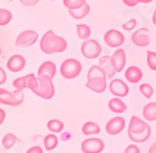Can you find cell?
<instances>
[{
  "label": "cell",
  "instance_id": "cell-46",
  "mask_svg": "<svg viewBox=\"0 0 156 153\" xmlns=\"http://www.w3.org/2000/svg\"><path fill=\"white\" fill-rule=\"evenodd\" d=\"M51 2H55V0H51Z\"/></svg>",
  "mask_w": 156,
  "mask_h": 153
},
{
  "label": "cell",
  "instance_id": "cell-30",
  "mask_svg": "<svg viewBox=\"0 0 156 153\" xmlns=\"http://www.w3.org/2000/svg\"><path fill=\"white\" fill-rule=\"evenodd\" d=\"M28 80H29V75L23 76V77H18L12 82V86H14L16 90H24V88L28 87Z\"/></svg>",
  "mask_w": 156,
  "mask_h": 153
},
{
  "label": "cell",
  "instance_id": "cell-19",
  "mask_svg": "<svg viewBox=\"0 0 156 153\" xmlns=\"http://www.w3.org/2000/svg\"><path fill=\"white\" fill-rule=\"evenodd\" d=\"M109 110L114 113H124L127 110V106L120 97H114L109 101Z\"/></svg>",
  "mask_w": 156,
  "mask_h": 153
},
{
  "label": "cell",
  "instance_id": "cell-25",
  "mask_svg": "<svg viewBox=\"0 0 156 153\" xmlns=\"http://www.w3.org/2000/svg\"><path fill=\"white\" fill-rule=\"evenodd\" d=\"M16 141H18V138H16V136L14 133H6L2 139V144H3V147L5 149H10V148L14 147Z\"/></svg>",
  "mask_w": 156,
  "mask_h": 153
},
{
  "label": "cell",
  "instance_id": "cell-2",
  "mask_svg": "<svg viewBox=\"0 0 156 153\" xmlns=\"http://www.w3.org/2000/svg\"><path fill=\"white\" fill-rule=\"evenodd\" d=\"M108 75L99 65H93L87 71V81L85 86L96 93L105 92L108 88Z\"/></svg>",
  "mask_w": 156,
  "mask_h": 153
},
{
  "label": "cell",
  "instance_id": "cell-31",
  "mask_svg": "<svg viewBox=\"0 0 156 153\" xmlns=\"http://www.w3.org/2000/svg\"><path fill=\"white\" fill-rule=\"evenodd\" d=\"M146 63L151 71H156V53L147 51L146 53Z\"/></svg>",
  "mask_w": 156,
  "mask_h": 153
},
{
  "label": "cell",
  "instance_id": "cell-3",
  "mask_svg": "<svg viewBox=\"0 0 156 153\" xmlns=\"http://www.w3.org/2000/svg\"><path fill=\"white\" fill-rule=\"evenodd\" d=\"M66 47H68L66 40L61 36H58L53 30L46 31L40 40V49L46 55L62 53V51L66 50Z\"/></svg>",
  "mask_w": 156,
  "mask_h": 153
},
{
  "label": "cell",
  "instance_id": "cell-16",
  "mask_svg": "<svg viewBox=\"0 0 156 153\" xmlns=\"http://www.w3.org/2000/svg\"><path fill=\"white\" fill-rule=\"evenodd\" d=\"M125 79L130 83H139L142 79V70L137 66H129L125 71Z\"/></svg>",
  "mask_w": 156,
  "mask_h": 153
},
{
  "label": "cell",
  "instance_id": "cell-34",
  "mask_svg": "<svg viewBox=\"0 0 156 153\" xmlns=\"http://www.w3.org/2000/svg\"><path fill=\"white\" fill-rule=\"evenodd\" d=\"M124 153H140V148L136 144H130V146H127L125 148Z\"/></svg>",
  "mask_w": 156,
  "mask_h": 153
},
{
  "label": "cell",
  "instance_id": "cell-38",
  "mask_svg": "<svg viewBox=\"0 0 156 153\" xmlns=\"http://www.w3.org/2000/svg\"><path fill=\"white\" fill-rule=\"evenodd\" d=\"M5 81H6V73L2 67H0V85L5 83Z\"/></svg>",
  "mask_w": 156,
  "mask_h": 153
},
{
  "label": "cell",
  "instance_id": "cell-13",
  "mask_svg": "<svg viewBox=\"0 0 156 153\" xmlns=\"http://www.w3.org/2000/svg\"><path fill=\"white\" fill-rule=\"evenodd\" d=\"M124 128H125V118L121 116L112 117L111 120H109V122L105 126L106 133L110 136H116V134L121 133Z\"/></svg>",
  "mask_w": 156,
  "mask_h": 153
},
{
  "label": "cell",
  "instance_id": "cell-12",
  "mask_svg": "<svg viewBox=\"0 0 156 153\" xmlns=\"http://www.w3.org/2000/svg\"><path fill=\"white\" fill-rule=\"evenodd\" d=\"M109 90L115 97H126L129 95V86L120 79H112L109 83Z\"/></svg>",
  "mask_w": 156,
  "mask_h": 153
},
{
  "label": "cell",
  "instance_id": "cell-44",
  "mask_svg": "<svg viewBox=\"0 0 156 153\" xmlns=\"http://www.w3.org/2000/svg\"><path fill=\"white\" fill-rule=\"evenodd\" d=\"M0 56H2V47H0Z\"/></svg>",
  "mask_w": 156,
  "mask_h": 153
},
{
  "label": "cell",
  "instance_id": "cell-33",
  "mask_svg": "<svg viewBox=\"0 0 156 153\" xmlns=\"http://www.w3.org/2000/svg\"><path fill=\"white\" fill-rule=\"evenodd\" d=\"M136 24H137L136 19H130L129 21H126L125 24H122V29L126 30V31H131V30H134L136 28Z\"/></svg>",
  "mask_w": 156,
  "mask_h": 153
},
{
  "label": "cell",
  "instance_id": "cell-7",
  "mask_svg": "<svg viewBox=\"0 0 156 153\" xmlns=\"http://www.w3.org/2000/svg\"><path fill=\"white\" fill-rule=\"evenodd\" d=\"M104 41L109 47L112 49H119L121 45H124L125 42V36L121 31L115 30V29H110L105 32L104 35Z\"/></svg>",
  "mask_w": 156,
  "mask_h": 153
},
{
  "label": "cell",
  "instance_id": "cell-21",
  "mask_svg": "<svg viewBox=\"0 0 156 153\" xmlns=\"http://www.w3.org/2000/svg\"><path fill=\"white\" fill-rule=\"evenodd\" d=\"M90 12V5L86 3L83 8H80V9H76V10H69V14H70V16L73 18V19H75V20H80V19H83V18H85L87 14Z\"/></svg>",
  "mask_w": 156,
  "mask_h": 153
},
{
  "label": "cell",
  "instance_id": "cell-22",
  "mask_svg": "<svg viewBox=\"0 0 156 153\" xmlns=\"http://www.w3.org/2000/svg\"><path fill=\"white\" fill-rule=\"evenodd\" d=\"M83 134L85 136H91V134H99L100 133V127L99 124H96L95 122H86L83 124Z\"/></svg>",
  "mask_w": 156,
  "mask_h": 153
},
{
  "label": "cell",
  "instance_id": "cell-32",
  "mask_svg": "<svg viewBox=\"0 0 156 153\" xmlns=\"http://www.w3.org/2000/svg\"><path fill=\"white\" fill-rule=\"evenodd\" d=\"M37 86H39L37 77L34 73H30L29 75V80H28V88H29V90H31V91H35L37 88Z\"/></svg>",
  "mask_w": 156,
  "mask_h": 153
},
{
  "label": "cell",
  "instance_id": "cell-15",
  "mask_svg": "<svg viewBox=\"0 0 156 153\" xmlns=\"http://www.w3.org/2000/svg\"><path fill=\"white\" fill-rule=\"evenodd\" d=\"M25 65H27V60L21 55H12L6 62V67L11 72H19L24 70Z\"/></svg>",
  "mask_w": 156,
  "mask_h": 153
},
{
  "label": "cell",
  "instance_id": "cell-45",
  "mask_svg": "<svg viewBox=\"0 0 156 153\" xmlns=\"http://www.w3.org/2000/svg\"><path fill=\"white\" fill-rule=\"evenodd\" d=\"M5 2H12V0H5Z\"/></svg>",
  "mask_w": 156,
  "mask_h": 153
},
{
  "label": "cell",
  "instance_id": "cell-20",
  "mask_svg": "<svg viewBox=\"0 0 156 153\" xmlns=\"http://www.w3.org/2000/svg\"><path fill=\"white\" fill-rule=\"evenodd\" d=\"M142 116L147 122L156 121V102H149L142 108Z\"/></svg>",
  "mask_w": 156,
  "mask_h": 153
},
{
  "label": "cell",
  "instance_id": "cell-40",
  "mask_svg": "<svg viewBox=\"0 0 156 153\" xmlns=\"http://www.w3.org/2000/svg\"><path fill=\"white\" fill-rule=\"evenodd\" d=\"M149 153H156V141L150 146V148H149Z\"/></svg>",
  "mask_w": 156,
  "mask_h": 153
},
{
  "label": "cell",
  "instance_id": "cell-14",
  "mask_svg": "<svg viewBox=\"0 0 156 153\" xmlns=\"http://www.w3.org/2000/svg\"><path fill=\"white\" fill-rule=\"evenodd\" d=\"M111 62L116 72H121L126 65V54L121 49L115 50V53L111 55Z\"/></svg>",
  "mask_w": 156,
  "mask_h": 153
},
{
  "label": "cell",
  "instance_id": "cell-18",
  "mask_svg": "<svg viewBox=\"0 0 156 153\" xmlns=\"http://www.w3.org/2000/svg\"><path fill=\"white\" fill-rule=\"evenodd\" d=\"M99 66L102 67V70L106 72L108 75V79H114V76L116 73L115 69H114V65H112V62H111V56H101L99 59Z\"/></svg>",
  "mask_w": 156,
  "mask_h": 153
},
{
  "label": "cell",
  "instance_id": "cell-43",
  "mask_svg": "<svg viewBox=\"0 0 156 153\" xmlns=\"http://www.w3.org/2000/svg\"><path fill=\"white\" fill-rule=\"evenodd\" d=\"M9 91L8 90H4V88H0V96H2V95H5V93H8Z\"/></svg>",
  "mask_w": 156,
  "mask_h": 153
},
{
  "label": "cell",
  "instance_id": "cell-39",
  "mask_svg": "<svg viewBox=\"0 0 156 153\" xmlns=\"http://www.w3.org/2000/svg\"><path fill=\"white\" fill-rule=\"evenodd\" d=\"M5 116H6V113L3 108H0V126L3 124V122L5 121Z\"/></svg>",
  "mask_w": 156,
  "mask_h": 153
},
{
  "label": "cell",
  "instance_id": "cell-4",
  "mask_svg": "<svg viewBox=\"0 0 156 153\" xmlns=\"http://www.w3.org/2000/svg\"><path fill=\"white\" fill-rule=\"evenodd\" d=\"M81 70H83L81 63L75 59L64 60L62 63L60 65V73L62 77L66 80H73V79L77 77V76L81 73Z\"/></svg>",
  "mask_w": 156,
  "mask_h": 153
},
{
  "label": "cell",
  "instance_id": "cell-35",
  "mask_svg": "<svg viewBox=\"0 0 156 153\" xmlns=\"http://www.w3.org/2000/svg\"><path fill=\"white\" fill-rule=\"evenodd\" d=\"M19 2L25 6H34L40 2V0H19Z\"/></svg>",
  "mask_w": 156,
  "mask_h": 153
},
{
  "label": "cell",
  "instance_id": "cell-17",
  "mask_svg": "<svg viewBox=\"0 0 156 153\" xmlns=\"http://www.w3.org/2000/svg\"><path fill=\"white\" fill-rule=\"evenodd\" d=\"M55 73H56V65L53 61L43 62L37 70V76H48L50 79H54Z\"/></svg>",
  "mask_w": 156,
  "mask_h": 153
},
{
  "label": "cell",
  "instance_id": "cell-36",
  "mask_svg": "<svg viewBox=\"0 0 156 153\" xmlns=\"http://www.w3.org/2000/svg\"><path fill=\"white\" fill-rule=\"evenodd\" d=\"M27 153H44V151H43V148L40 146H34V147L29 148L27 151Z\"/></svg>",
  "mask_w": 156,
  "mask_h": 153
},
{
  "label": "cell",
  "instance_id": "cell-5",
  "mask_svg": "<svg viewBox=\"0 0 156 153\" xmlns=\"http://www.w3.org/2000/svg\"><path fill=\"white\" fill-rule=\"evenodd\" d=\"M37 80H39V86L33 92L44 100L53 98L55 95V87H54L53 81H51L53 79L48 77V76H37Z\"/></svg>",
  "mask_w": 156,
  "mask_h": 153
},
{
  "label": "cell",
  "instance_id": "cell-23",
  "mask_svg": "<svg viewBox=\"0 0 156 153\" xmlns=\"http://www.w3.org/2000/svg\"><path fill=\"white\" fill-rule=\"evenodd\" d=\"M76 34L79 36V39L85 41V40H89L90 35H91V29L85 24H77L76 25Z\"/></svg>",
  "mask_w": 156,
  "mask_h": 153
},
{
  "label": "cell",
  "instance_id": "cell-24",
  "mask_svg": "<svg viewBox=\"0 0 156 153\" xmlns=\"http://www.w3.org/2000/svg\"><path fill=\"white\" fill-rule=\"evenodd\" d=\"M43 141H44V147L46 151H53L56 148L58 143H59V139L55 134H46L44 138H43Z\"/></svg>",
  "mask_w": 156,
  "mask_h": 153
},
{
  "label": "cell",
  "instance_id": "cell-6",
  "mask_svg": "<svg viewBox=\"0 0 156 153\" xmlns=\"http://www.w3.org/2000/svg\"><path fill=\"white\" fill-rule=\"evenodd\" d=\"M101 51L102 49L98 40L89 39V40H85L81 45V54L87 60L99 59V56L101 55Z\"/></svg>",
  "mask_w": 156,
  "mask_h": 153
},
{
  "label": "cell",
  "instance_id": "cell-42",
  "mask_svg": "<svg viewBox=\"0 0 156 153\" xmlns=\"http://www.w3.org/2000/svg\"><path fill=\"white\" fill-rule=\"evenodd\" d=\"M152 24L156 26V9L154 10V14H152Z\"/></svg>",
  "mask_w": 156,
  "mask_h": 153
},
{
  "label": "cell",
  "instance_id": "cell-11",
  "mask_svg": "<svg viewBox=\"0 0 156 153\" xmlns=\"http://www.w3.org/2000/svg\"><path fill=\"white\" fill-rule=\"evenodd\" d=\"M131 40L134 42V45L139 46V47H146L150 45L151 42V36H150V31L146 28H140L139 30H136Z\"/></svg>",
  "mask_w": 156,
  "mask_h": 153
},
{
  "label": "cell",
  "instance_id": "cell-26",
  "mask_svg": "<svg viewBox=\"0 0 156 153\" xmlns=\"http://www.w3.org/2000/svg\"><path fill=\"white\" fill-rule=\"evenodd\" d=\"M62 3L68 10H76L83 8L86 4V0H62Z\"/></svg>",
  "mask_w": 156,
  "mask_h": 153
},
{
  "label": "cell",
  "instance_id": "cell-41",
  "mask_svg": "<svg viewBox=\"0 0 156 153\" xmlns=\"http://www.w3.org/2000/svg\"><path fill=\"white\" fill-rule=\"evenodd\" d=\"M154 0H137V3H141V4H150Z\"/></svg>",
  "mask_w": 156,
  "mask_h": 153
},
{
  "label": "cell",
  "instance_id": "cell-37",
  "mask_svg": "<svg viewBox=\"0 0 156 153\" xmlns=\"http://www.w3.org/2000/svg\"><path fill=\"white\" fill-rule=\"evenodd\" d=\"M124 2V4L126 5V6H129V8H134V6H136L139 3H137V0H122Z\"/></svg>",
  "mask_w": 156,
  "mask_h": 153
},
{
  "label": "cell",
  "instance_id": "cell-8",
  "mask_svg": "<svg viewBox=\"0 0 156 153\" xmlns=\"http://www.w3.org/2000/svg\"><path fill=\"white\" fill-rule=\"evenodd\" d=\"M105 148V143L102 139L91 137L86 138L81 142V152L83 153H101Z\"/></svg>",
  "mask_w": 156,
  "mask_h": 153
},
{
  "label": "cell",
  "instance_id": "cell-29",
  "mask_svg": "<svg viewBox=\"0 0 156 153\" xmlns=\"http://www.w3.org/2000/svg\"><path fill=\"white\" fill-rule=\"evenodd\" d=\"M139 90H140L141 95L144 96L145 98H147V100H150L152 97V95H154V87L151 85H149V83H141L140 87H139Z\"/></svg>",
  "mask_w": 156,
  "mask_h": 153
},
{
  "label": "cell",
  "instance_id": "cell-1",
  "mask_svg": "<svg viewBox=\"0 0 156 153\" xmlns=\"http://www.w3.org/2000/svg\"><path fill=\"white\" fill-rule=\"evenodd\" d=\"M127 136L134 143H144L151 136V127L146 121L133 116L129 122Z\"/></svg>",
  "mask_w": 156,
  "mask_h": 153
},
{
  "label": "cell",
  "instance_id": "cell-9",
  "mask_svg": "<svg viewBox=\"0 0 156 153\" xmlns=\"http://www.w3.org/2000/svg\"><path fill=\"white\" fill-rule=\"evenodd\" d=\"M24 102V92L23 90H15L14 92H8L5 95L0 96V104L18 107Z\"/></svg>",
  "mask_w": 156,
  "mask_h": 153
},
{
  "label": "cell",
  "instance_id": "cell-28",
  "mask_svg": "<svg viewBox=\"0 0 156 153\" xmlns=\"http://www.w3.org/2000/svg\"><path fill=\"white\" fill-rule=\"evenodd\" d=\"M12 19L11 11L8 9H0V26H5Z\"/></svg>",
  "mask_w": 156,
  "mask_h": 153
},
{
  "label": "cell",
  "instance_id": "cell-10",
  "mask_svg": "<svg viewBox=\"0 0 156 153\" xmlns=\"http://www.w3.org/2000/svg\"><path fill=\"white\" fill-rule=\"evenodd\" d=\"M39 39V35L34 30H25L20 32L15 40V45L19 47H28L34 45Z\"/></svg>",
  "mask_w": 156,
  "mask_h": 153
},
{
  "label": "cell",
  "instance_id": "cell-27",
  "mask_svg": "<svg viewBox=\"0 0 156 153\" xmlns=\"http://www.w3.org/2000/svg\"><path fill=\"white\" fill-rule=\"evenodd\" d=\"M46 127H48V130L50 132H53V133H60L64 130V123L61 121H59V120H50L48 122Z\"/></svg>",
  "mask_w": 156,
  "mask_h": 153
}]
</instances>
